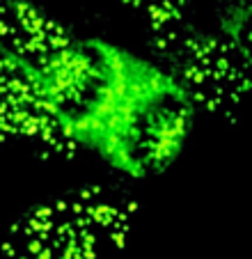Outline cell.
Wrapping results in <instances>:
<instances>
[{"label":"cell","instance_id":"6da1fadb","mask_svg":"<svg viewBox=\"0 0 252 259\" xmlns=\"http://www.w3.org/2000/svg\"><path fill=\"white\" fill-rule=\"evenodd\" d=\"M62 136L115 175L149 179L184 154L197 108L154 58L103 37H73L30 69Z\"/></svg>","mask_w":252,"mask_h":259},{"label":"cell","instance_id":"7a4b0ae2","mask_svg":"<svg viewBox=\"0 0 252 259\" xmlns=\"http://www.w3.org/2000/svg\"><path fill=\"white\" fill-rule=\"evenodd\" d=\"M140 213L121 186L80 184L39 200L7 227L3 259H115Z\"/></svg>","mask_w":252,"mask_h":259},{"label":"cell","instance_id":"3957f363","mask_svg":"<svg viewBox=\"0 0 252 259\" xmlns=\"http://www.w3.org/2000/svg\"><path fill=\"white\" fill-rule=\"evenodd\" d=\"M149 55L175 76L197 113L236 126L250 90V49L218 30L188 23L179 30L147 37Z\"/></svg>","mask_w":252,"mask_h":259},{"label":"cell","instance_id":"277c9868","mask_svg":"<svg viewBox=\"0 0 252 259\" xmlns=\"http://www.w3.org/2000/svg\"><path fill=\"white\" fill-rule=\"evenodd\" d=\"M0 145L23 147L37 158L69 161L76 147L62 136L25 64L0 49Z\"/></svg>","mask_w":252,"mask_h":259},{"label":"cell","instance_id":"5b68a950","mask_svg":"<svg viewBox=\"0 0 252 259\" xmlns=\"http://www.w3.org/2000/svg\"><path fill=\"white\" fill-rule=\"evenodd\" d=\"M73 37L62 19L32 0H0V49L28 69L44 64Z\"/></svg>","mask_w":252,"mask_h":259},{"label":"cell","instance_id":"8992f818","mask_svg":"<svg viewBox=\"0 0 252 259\" xmlns=\"http://www.w3.org/2000/svg\"><path fill=\"white\" fill-rule=\"evenodd\" d=\"M142 25L145 37L179 30L193 23V0H117Z\"/></svg>","mask_w":252,"mask_h":259}]
</instances>
